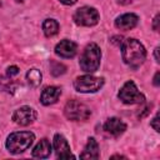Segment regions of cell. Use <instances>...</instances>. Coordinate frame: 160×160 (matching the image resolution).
I'll list each match as a JSON object with an SVG mask.
<instances>
[{
    "label": "cell",
    "mask_w": 160,
    "mask_h": 160,
    "mask_svg": "<svg viewBox=\"0 0 160 160\" xmlns=\"http://www.w3.org/2000/svg\"><path fill=\"white\" fill-rule=\"evenodd\" d=\"M51 74L54 75V76H59V75H61V74H64L65 72V70H66V68L62 65V64H60V62H56V61H52L51 62Z\"/></svg>",
    "instance_id": "19"
},
{
    "label": "cell",
    "mask_w": 160,
    "mask_h": 160,
    "mask_svg": "<svg viewBox=\"0 0 160 160\" xmlns=\"http://www.w3.org/2000/svg\"><path fill=\"white\" fill-rule=\"evenodd\" d=\"M0 90H2L5 92H9V94H12L14 90H15V84L10 79L0 76Z\"/></svg>",
    "instance_id": "18"
},
{
    "label": "cell",
    "mask_w": 160,
    "mask_h": 160,
    "mask_svg": "<svg viewBox=\"0 0 160 160\" xmlns=\"http://www.w3.org/2000/svg\"><path fill=\"white\" fill-rule=\"evenodd\" d=\"M158 121H159V116L156 115V116H155V118L152 119L151 124H150V125H151V126L154 128V130H155V131H160V130H159V125H158Z\"/></svg>",
    "instance_id": "21"
},
{
    "label": "cell",
    "mask_w": 160,
    "mask_h": 160,
    "mask_svg": "<svg viewBox=\"0 0 160 160\" xmlns=\"http://www.w3.org/2000/svg\"><path fill=\"white\" fill-rule=\"evenodd\" d=\"M81 159H99V145L94 138H89L84 148V151L80 154Z\"/></svg>",
    "instance_id": "14"
},
{
    "label": "cell",
    "mask_w": 160,
    "mask_h": 160,
    "mask_svg": "<svg viewBox=\"0 0 160 160\" xmlns=\"http://www.w3.org/2000/svg\"><path fill=\"white\" fill-rule=\"evenodd\" d=\"M36 119V111L30 106H21L12 114V121L20 126H26L34 122Z\"/></svg>",
    "instance_id": "8"
},
{
    "label": "cell",
    "mask_w": 160,
    "mask_h": 160,
    "mask_svg": "<svg viewBox=\"0 0 160 160\" xmlns=\"http://www.w3.org/2000/svg\"><path fill=\"white\" fill-rule=\"evenodd\" d=\"M100 59H101L100 48L95 42H90L85 48V50L80 58V61H79L81 70L85 72L96 71L100 66Z\"/></svg>",
    "instance_id": "2"
},
{
    "label": "cell",
    "mask_w": 160,
    "mask_h": 160,
    "mask_svg": "<svg viewBox=\"0 0 160 160\" xmlns=\"http://www.w3.org/2000/svg\"><path fill=\"white\" fill-rule=\"evenodd\" d=\"M64 114L71 121H85L90 118L91 110L78 100H70L64 108Z\"/></svg>",
    "instance_id": "4"
},
{
    "label": "cell",
    "mask_w": 160,
    "mask_h": 160,
    "mask_svg": "<svg viewBox=\"0 0 160 160\" xmlns=\"http://www.w3.org/2000/svg\"><path fill=\"white\" fill-rule=\"evenodd\" d=\"M51 152V145L50 141L48 139H41L36 146L32 150V156L34 158H39V159H45L50 155Z\"/></svg>",
    "instance_id": "15"
},
{
    "label": "cell",
    "mask_w": 160,
    "mask_h": 160,
    "mask_svg": "<svg viewBox=\"0 0 160 160\" xmlns=\"http://www.w3.org/2000/svg\"><path fill=\"white\" fill-rule=\"evenodd\" d=\"M60 2H62V4H65V5H72L76 0H59Z\"/></svg>",
    "instance_id": "24"
},
{
    "label": "cell",
    "mask_w": 160,
    "mask_h": 160,
    "mask_svg": "<svg viewBox=\"0 0 160 160\" xmlns=\"http://www.w3.org/2000/svg\"><path fill=\"white\" fill-rule=\"evenodd\" d=\"M138 15L132 14V12H128V14H122L120 16L116 18L115 20V26L120 30H124V31H128L130 29H134L138 24Z\"/></svg>",
    "instance_id": "12"
},
{
    "label": "cell",
    "mask_w": 160,
    "mask_h": 160,
    "mask_svg": "<svg viewBox=\"0 0 160 160\" xmlns=\"http://www.w3.org/2000/svg\"><path fill=\"white\" fill-rule=\"evenodd\" d=\"M35 136L30 131H18L12 132L8 136L6 140V149L11 154H20L29 149L34 141Z\"/></svg>",
    "instance_id": "3"
},
{
    "label": "cell",
    "mask_w": 160,
    "mask_h": 160,
    "mask_svg": "<svg viewBox=\"0 0 160 160\" xmlns=\"http://www.w3.org/2000/svg\"><path fill=\"white\" fill-rule=\"evenodd\" d=\"M16 1H19V2H21V1H24V0H16Z\"/></svg>",
    "instance_id": "27"
},
{
    "label": "cell",
    "mask_w": 160,
    "mask_h": 160,
    "mask_svg": "<svg viewBox=\"0 0 160 160\" xmlns=\"http://www.w3.org/2000/svg\"><path fill=\"white\" fill-rule=\"evenodd\" d=\"M72 19H74L76 25H80V26H94L99 21V12H98V10L95 8L82 6V8H79L75 11Z\"/></svg>",
    "instance_id": "7"
},
{
    "label": "cell",
    "mask_w": 160,
    "mask_h": 160,
    "mask_svg": "<svg viewBox=\"0 0 160 160\" xmlns=\"http://www.w3.org/2000/svg\"><path fill=\"white\" fill-rule=\"evenodd\" d=\"M54 149H55L56 156L60 159L74 158V155L70 151V146L68 144V140L61 134H56L54 136Z\"/></svg>",
    "instance_id": "9"
},
{
    "label": "cell",
    "mask_w": 160,
    "mask_h": 160,
    "mask_svg": "<svg viewBox=\"0 0 160 160\" xmlns=\"http://www.w3.org/2000/svg\"><path fill=\"white\" fill-rule=\"evenodd\" d=\"M26 80H28V82H29L30 86L38 88V86L41 84L42 75H41L40 70H38V69L34 68V69H30V70L28 71V74H26Z\"/></svg>",
    "instance_id": "17"
},
{
    "label": "cell",
    "mask_w": 160,
    "mask_h": 160,
    "mask_svg": "<svg viewBox=\"0 0 160 160\" xmlns=\"http://www.w3.org/2000/svg\"><path fill=\"white\" fill-rule=\"evenodd\" d=\"M76 50H78L76 44L71 40H68V39L61 40L55 46V54L59 55L60 58H65V59L74 58L75 54H76Z\"/></svg>",
    "instance_id": "10"
},
{
    "label": "cell",
    "mask_w": 160,
    "mask_h": 160,
    "mask_svg": "<svg viewBox=\"0 0 160 160\" xmlns=\"http://www.w3.org/2000/svg\"><path fill=\"white\" fill-rule=\"evenodd\" d=\"M158 22H159V15H156V16H155V19H154V30H155V31H158V30H159Z\"/></svg>",
    "instance_id": "23"
},
{
    "label": "cell",
    "mask_w": 160,
    "mask_h": 160,
    "mask_svg": "<svg viewBox=\"0 0 160 160\" xmlns=\"http://www.w3.org/2000/svg\"><path fill=\"white\" fill-rule=\"evenodd\" d=\"M61 95V89L58 86H48L44 89L40 96V101L42 105H51L58 101Z\"/></svg>",
    "instance_id": "13"
},
{
    "label": "cell",
    "mask_w": 160,
    "mask_h": 160,
    "mask_svg": "<svg viewBox=\"0 0 160 160\" xmlns=\"http://www.w3.org/2000/svg\"><path fill=\"white\" fill-rule=\"evenodd\" d=\"M122 60L131 69H138L146 58L144 45L136 39H126L121 45Z\"/></svg>",
    "instance_id": "1"
},
{
    "label": "cell",
    "mask_w": 160,
    "mask_h": 160,
    "mask_svg": "<svg viewBox=\"0 0 160 160\" xmlns=\"http://www.w3.org/2000/svg\"><path fill=\"white\" fill-rule=\"evenodd\" d=\"M158 52H159V48H156L155 49V60H156V62H159L160 60H159V55H158Z\"/></svg>",
    "instance_id": "26"
},
{
    "label": "cell",
    "mask_w": 160,
    "mask_h": 160,
    "mask_svg": "<svg viewBox=\"0 0 160 160\" xmlns=\"http://www.w3.org/2000/svg\"><path fill=\"white\" fill-rule=\"evenodd\" d=\"M120 5H128V4H130L132 0H116Z\"/></svg>",
    "instance_id": "25"
},
{
    "label": "cell",
    "mask_w": 160,
    "mask_h": 160,
    "mask_svg": "<svg viewBox=\"0 0 160 160\" xmlns=\"http://www.w3.org/2000/svg\"><path fill=\"white\" fill-rule=\"evenodd\" d=\"M159 76H160V72L158 71V72L155 74V78H154V85H156V86H159V85H160V81H159Z\"/></svg>",
    "instance_id": "22"
},
{
    "label": "cell",
    "mask_w": 160,
    "mask_h": 160,
    "mask_svg": "<svg viewBox=\"0 0 160 160\" xmlns=\"http://www.w3.org/2000/svg\"><path fill=\"white\" fill-rule=\"evenodd\" d=\"M104 130L105 132H108L109 135L112 136H120L121 134L125 132L126 130V124L119 119V118H110L105 121L104 124Z\"/></svg>",
    "instance_id": "11"
},
{
    "label": "cell",
    "mask_w": 160,
    "mask_h": 160,
    "mask_svg": "<svg viewBox=\"0 0 160 160\" xmlns=\"http://www.w3.org/2000/svg\"><path fill=\"white\" fill-rule=\"evenodd\" d=\"M6 72H8V75L11 78V76H14V75H16V74L19 72V68H18V66H15V65H12V66H9Z\"/></svg>",
    "instance_id": "20"
},
{
    "label": "cell",
    "mask_w": 160,
    "mask_h": 160,
    "mask_svg": "<svg viewBox=\"0 0 160 160\" xmlns=\"http://www.w3.org/2000/svg\"><path fill=\"white\" fill-rule=\"evenodd\" d=\"M102 85L104 79L92 75H82L74 80V88L79 92H95L100 90Z\"/></svg>",
    "instance_id": "5"
},
{
    "label": "cell",
    "mask_w": 160,
    "mask_h": 160,
    "mask_svg": "<svg viewBox=\"0 0 160 160\" xmlns=\"http://www.w3.org/2000/svg\"><path fill=\"white\" fill-rule=\"evenodd\" d=\"M119 99L125 104H142L145 101V96L138 90L134 81H126L118 94Z\"/></svg>",
    "instance_id": "6"
},
{
    "label": "cell",
    "mask_w": 160,
    "mask_h": 160,
    "mask_svg": "<svg viewBox=\"0 0 160 160\" xmlns=\"http://www.w3.org/2000/svg\"><path fill=\"white\" fill-rule=\"evenodd\" d=\"M42 31H44L45 36H48V38L56 35L58 31H59V24H58V21L54 20V19H46L42 22Z\"/></svg>",
    "instance_id": "16"
}]
</instances>
